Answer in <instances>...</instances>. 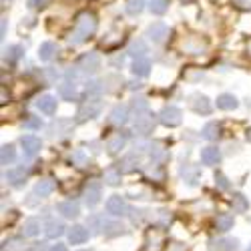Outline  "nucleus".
<instances>
[{"mask_svg": "<svg viewBox=\"0 0 251 251\" xmlns=\"http://www.w3.org/2000/svg\"><path fill=\"white\" fill-rule=\"evenodd\" d=\"M97 30V16L93 12H82L76 18V25H75V32L69 36V43L71 45H80L85 43L87 38H91Z\"/></svg>", "mask_w": 251, "mask_h": 251, "instance_id": "1", "label": "nucleus"}, {"mask_svg": "<svg viewBox=\"0 0 251 251\" xmlns=\"http://www.w3.org/2000/svg\"><path fill=\"white\" fill-rule=\"evenodd\" d=\"M102 111V102L100 99H87L82 100V104L76 111V123H87V121H93L100 115Z\"/></svg>", "mask_w": 251, "mask_h": 251, "instance_id": "2", "label": "nucleus"}, {"mask_svg": "<svg viewBox=\"0 0 251 251\" xmlns=\"http://www.w3.org/2000/svg\"><path fill=\"white\" fill-rule=\"evenodd\" d=\"M159 121H161V125H165V127L173 129V127H179L181 125L183 113L179 107H163L159 113Z\"/></svg>", "mask_w": 251, "mask_h": 251, "instance_id": "3", "label": "nucleus"}, {"mask_svg": "<svg viewBox=\"0 0 251 251\" xmlns=\"http://www.w3.org/2000/svg\"><path fill=\"white\" fill-rule=\"evenodd\" d=\"M78 71L82 75H95L100 69V56L97 52H87L78 58Z\"/></svg>", "mask_w": 251, "mask_h": 251, "instance_id": "4", "label": "nucleus"}, {"mask_svg": "<svg viewBox=\"0 0 251 251\" xmlns=\"http://www.w3.org/2000/svg\"><path fill=\"white\" fill-rule=\"evenodd\" d=\"M133 131L139 137H149L155 131V115L147 113V115H143V117H137L135 119V125H133Z\"/></svg>", "mask_w": 251, "mask_h": 251, "instance_id": "5", "label": "nucleus"}, {"mask_svg": "<svg viewBox=\"0 0 251 251\" xmlns=\"http://www.w3.org/2000/svg\"><path fill=\"white\" fill-rule=\"evenodd\" d=\"M102 197V183L100 181H89L85 187V203L87 207H95L100 203Z\"/></svg>", "mask_w": 251, "mask_h": 251, "instance_id": "6", "label": "nucleus"}, {"mask_svg": "<svg viewBox=\"0 0 251 251\" xmlns=\"http://www.w3.org/2000/svg\"><path fill=\"white\" fill-rule=\"evenodd\" d=\"M20 145H23L25 157H28V159L36 157L40 153V149H43V141H40L38 137H34V135H25L23 139H20Z\"/></svg>", "mask_w": 251, "mask_h": 251, "instance_id": "7", "label": "nucleus"}, {"mask_svg": "<svg viewBox=\"0 0 251 251\" xmlns=\"http://www.w3.org/2000/svg\"><path fill=\"white\" fill-rule=\"evenodd\" d=\"M4 179L12 187H25V183L28 179V169H26V167H12V169L6 171Z\"/></svg>", "mask_w": 251, "mask_h": 251, "instance_id": "8", "label": "nucleus"}, {"mask_svg": "<svg viewBox=\"0 0 251 251\" xmlns=\"http://www.w3.org/2000/svg\"><path fill=\"white\" fill-rule=\"evenodd\" d=\"M167 34H169V26H167L165 23H161V20L149 25V28H147V36H149L151 43H155V45H161L163 40L167 38Z\"/></svg>", "mask_w": 251, "mask_h": 251, "instance_id": "9", "label": "nucleus"}, {"mask_svg": "<svg viewBox=\"0 0 251 251\" xmlns=\"http://www.w3.org/2000/svg\"><path fill=\"white\" fill-rule=\"evenodd\" d=\"M107 211L113 215V217H121V215H127L129 207H127V201L121 195H111L109 201H107Z\"/></svg>", "mask_w": 251, "mask_h": 251, "instance_id": "10", "label": "nucleus"}, {"mask_svg": "<svg viewBox=\"0 0 251 251\" xmlns=\"http://www.w3.org/2000/svg\"><path fill=\"white\" fill-rule=\"evenodd\" d=\"M127 139H129V133L127 131H121L117 135H113L109 141H107V153L109 155H119L123 149H125V145H127Z\"/></svg>", "mask_w": 251, "mask_h": 251, "instance_id": "11", "label": "nucleus"}, {"mask_svg": "<svg viewBox=\"0 0 251 251\" xmlns=\"http://www.w3.org/2000/svg\"><path fill=\"white\" fill-rule=\"evenodd\" d=\"M191 109L197 113V115H209L213 111V104H211V100H209L205 95H191Z\"/></svg>", "mask_w": 251, "mask_h": 251, "instance_id": "12", "label": "nucleus"}, {"mask_svg": "<svg viewBox=\"0 0 251 251\" xmlns=\"http://www.w3.org/2000/svg\"><path fill=\"white\" fill-rule=\"evenodd\" d=\"M209 249L211 251H239V241L237 239H229V237L211 239L209 241Z\"/></svg>", "mask_w": 251, "mask_h": 251, "instance_id": "13", "label": "nucleus"}, {"mask_svg": "<svg viewBox=\"0 0 251 251\" xmlns=\"http://www.w3.org/2000/svg\"><path fill=\"white\" fill-rule=\"evenodd\" d=\"M56 107H58V102H56V97H52V95H43L36 100V109L45 115H54Z\"/></svg>", "mask_w": 251, "mask_h": 251, "instance_id": "14", "label": "nucleus"}, {"mask_svg": "<svg viewBox=\"0 0 251 251\" xmlns=\"http://www.w3.org/2000/svg\"><path fill=\"white\" fill-rule=\"evenodd\" d=\"M67 235H69V241L73 245H80V243L89 241V229L82 227V225H73L67 231Z\"/></svg>", "mask_w": 251, "mask_h": 251, "instance_id": "15", "label": "nucleus"}, {"mask_svg": "<svg viewBox=\"0 0 251 251\" xmlns=\"http://www.w3.org/2000/svg\"><path fill=\"white\" fill-rule=\"evenodd\" d=\"M179 173H181V177L185 179L187 185H197V181L201 179V169L197 165H183Z\"/></svg>", "mask_w": 251, "mask_h": 251, "instance_id": "16", "label": "nucleus"}, {"mask_svg": "<svg viewBox=\"0 0 251 251\" xmlns=\"http://www.w3.org/2000/svg\"><path fill=\"white\" fill-rule=\"evenodd\" d=\"M201 161L203 165H219L221 161V151L217 147H213V145H209V147H203L201 149Z\"/></svg>", "mask_w": 251, "mask_h": 251, "instance_id": "17", "label": "nucleus"}, {"mask_svg": "<svg viewBox=\"0 0 251 251\" xmlns=\"http://www.w3.org/2000/svg\"><path fill=\"white\" fill-rule=\"evenodd\" d=\"M58 213L67 219H76L80 215V207L76 201H62L58 203Z\"/></svg>", "mask_w": 251, "mask_h": 251, "instance_id": "18", "label": "nucleus"}, {"mask_svg": "<svg viewBox=\"0 0 251 251\" xmlns=\"http://www.w3.org/2000/svg\"><path fill=\"white\" fill-rule=\"evenodd\" d=\"M65 229L67 227L60 219H49L47 225H45V233H47L49 239H56V237H60L62 233H65Z\"/></svg>", "mask_w": 251, "mask_h": 251, "instance_id": "19", "label": "nucleus"}, {"mask_svg": "<svg viewBox=\"0 0 251 251\" xmlns=\"http://www.w3.org/2000/svg\"><path fill=\"white\" fill-rule=\"evenodd\" d=\"M109 121L113 125H125L129 121V107H125V104H117V107L111 111V115H109Z\"/></svg>", "mask_w": 251, "mask_h": 251, "instance_id": "20", "label": "nucleus"}, {"mask_svg": "<svg viewBox=\"0 0 251 251\" xmlns=\"http://www.w3.org/2000/svg\"><path fill=\"white\" fill-rule=\"evenodd\" d=\"M58 95L62 97V100H76V97H78V91H76V82H71V80H67V82H62V85L58 87Z\"/></svg>", "mask_w": 251, "mask_h": 251, "instance_id": "21", "label": "nucleus"}, {"mask_svg": "<svg viewBox=\"0 0 251 251\" xmlns=\"http://www.w3.org/2000/svg\"><path fill=\"white\" fill-rule=\"evenodd\" d=\"M131 71H133V75H135V76H147V75L151 73V60H149L147 56H145V58H137V60H133Z\"/></svg>", "mask_w": 251, "mask_h": 251, "instance_id": "22", "label": "nucleus"}, {"mask_svg": "<svg viewBox=\"0 0 251 251\" xmlns=\"http://www.w3.org/2000/svg\"><path fill=\"white\" fill-rule=\"evenodd\" d=\"M54 189H56V183H54L52 179H43V181L36 183L34 195H38V197H49V195H52Z\"/></svg>", "mask_w": 251, "mask_h": 251, "instance_id": "23", "label": "nucleus"}, {"mask_svg": "<svg viewBox=\"0 0 251 251\" xmlns=\"http://www.w3.org/2000/svg\"><path fill=\"white\" fill-rule=\"evenodd\" d=\"M221 125L219 123H207L205 127H203V131H201V137L203 139H207V141H217L219 137H221Z\"/></svg>", "mask_w": 251, "mask_h": 251, "instance_id": "24", "label": "nucleus"}, {"mask_svg": "<svg viewBox=\"0 0 251 251\" xmlns=\"http://www.w3.org/2000/svg\"><path fill=\"white\" fill-rule=\"evenodd\" d=\"M237 104H239L237 99L229 93H223L217 97V109H221V111H233V109H237Z\"/></svg>", "mask_w": 251, "mask_h": 251, "instance_id": "25", "label": "nucleus"}, {"mask_svg": "<svg viewBox=\"0 0 251 251\" xmlns=\"http://www.w3.org/2000/svg\"><path fill=\"white\" fill-rule=\"evenodd\" d=\"M69 125H73V123L67 121V119H56V121H52L50 127H49V135H50L52 139H54V137H67L69 133L62 131V127H69Z\"/></svg>", "mask_w": 251, "mask_h": 251, "instance_id": "26", "label": "nucleus"}, {"mask_svg": "<svg viewBox=\"0 0 251 251\" xmlns=\"http://www.w3.org/2000/svg\"><path fill=\"white\" fill-rule=\"evenodd\" d=\"M56 54H58V47H56L54 43H50V40L43 43V45H40V49H38V58H40V60H50V58H54Z\"/></svg>", "mask_w": 251, "mask_h": 251, "instance_id": "27", "label": "nucleus"}, {"mask_svg": "<svg viewBox=\"0 0 251 251\" xmlns=\"http://www.w3.org/2000/svg\"><path fill=\"white\" fill-rule=\"evenodd\" d=\"M25 54V49L20 45H10L6 50H4V60L8 62V65H14V62H18L20 58H23Z\"/></svg>", "mask_w": 251, "mask_h": 251, "instance_id": "28", "label": "nucleus"}, {"mask_svg": "<svg viewBox=\"0 0 251 251\" xmlns=\"http://www.w3.org/2000/svg\"><path fill=\"white\" fill-rule=\"evenodd\" d=\"M139 167V155H137V151L135 153H131V155H127L123 161H121V165H119V169L123 171V173H131V171H135Z\"/></svg>", "mask_w": 251, "mask_h": 251, "instance_id": "29", "label": "nucleus"}, {"mask_svg": "<svg viewBox=\"0 0 251 251\" xmlns=\"http://www.w3.org/2000/svg\"><path fill=\"white\" fill-rule=\"evenodd\" d=\"M233 217L229 215V213H219L217 217H215V229L217 231H221V233H225V231H229V229L233 227Z\"/></svg>", "mask_w": 251, "mask_h": 251, "instance_id": "30", "label": "nucleus"}, {"mask_svg": "<svg viewBox=\"0 0 251 251\" xmlns=\"http://www.w3.org/2000/svg\"><path fill=\"white\" fill-rule=\"evenodd\" d=\"M147 153H149V157L153 159V161H165L167 159V149L163 147L161 143H151V145H147Z\"/></svg>", "mask_w": 251, "mask_h": 251, "instance_id": "31", "label": "nucleus"}, {"mask_svg": "<svg viewBox=\"0 0 251 251\" xmlns=\"http://www.w3.org/2000/svg\"><path fill=\"white\" fill-rule=\"evenodd\" d=\"M102 233L107 237H115V235H121V233H127V227L121 225L119 221H107V223H104Z\"/></svg>", "mask_w": 251, "mask_h": 251, "instance_id": "32", "label": "nucleus"}, {"mask_svg": "<svg viewBox=\"0 0 251 251\" xmlns=\"http://www.w3.org/2000/svg\"><path fill=\"white\" fill-rule=\"evenodd\" d=\"M131 111H133L137 117L147 115V113H149V100L145 99V97H137V99H133V102H131Z\"/></svg>", "mask_w": 251, "mask_h": 251, "instance_id": "33", "label": "nucleus"}, {"mask_svg": "<svg viewBox=\"0 0 251 251\" xmlns=\"http://www.w3.org/2000/svg\"><path fill=\"white\" fill-rule=\"evenodd\" d=\"M231 207H233V211L235 213H245L247 209H249V201L243 193H233L231 197Z\"/></svg>", "mask_w": 251, "mask_h": 251, "instance_id": "34", "label": "nucleus"}, {"mask_svg": "<svg viewBox=\"0 0 251 251\" xmlns=\"http://www.w3.org/2000/svg\"><path fill=\"white\" fill-rule=\"evenodd\" d=\"M16 159V151H14V145H4L2 149H0V165H12Z\"/></svg>", "mask_w": 251, "mask_h": 251, "instance_id": "35", "label": "nucleus"}, {"mask_svg": "<svg viewBox=\"0 0 251 251\" xmlns=\"http://www.w3.org/2000/svg\"><path fill=\"white\" fill-rule=\"evenodd\" d=\"M23 231H25V237H36V235H40V221L36 217L26 219Z\"/></svg>", "mask_w": 251, "mask_h": 251, "instance_id": "36", "label": "nucleus"}, {"mask_svg": "<svg viewBox=\"0 0 251 251\" xmlns=\"http://www.w3.org/2000/svg\"><path fill=\"white\" fill-rule=\"evenodd\" d=\"M102 91H104V85L100 80H91V82H87L85 95H87V99H100Z\"/></svg>", "mask_w": 251, "mask_h": 251, "instance_id": "37", "label": "nucleus"}, {"mask_svg": "<svg viewBox=\"0 0 251 251\" xmlns=\"http://www.w3.org/2000/svg\"><path fill=\"white\" fill-rule=\"evenodd\" d=\"M121 169L119 167H109V169H104V183L111 185V187H117L121 183Z\"/></svg>", "mask_w": 251, "mask_h": 251, "instance_id": "38", "label": "nucleus"}, {"mask_svg": "<svg viewBox=\"0 0 251 251\" xmlns=\"http://www.w3.org/2000/svg\"><path fill=\"white\" fill-rule=\"evenodd\" d=\"M26 249V241L23 237H10L2 243V251H23Z\"/></svg>", "mask_w": 251, "mask_h": 251, "instance_id": "39", "label": "nucleus"}, {"mask_svg": "<svg viewBox=\"0 0 251 251\" xmlns=\"http://www.w3.org/2000/svg\"><path fill=\"white\" fill-rule=\"evenodd\" d=\"M149 50H147V45L143 43V40L139 38V40H135V43L131 45V49H129V54L137 60V58H145V54H147Z\"/></svg>", "mask_w": 251, "mask_h": 251, "instance_id": "40", "label": "nucleus"}, {"mask_svg": "<svg viewBox=\"0 0 251 251\" xmlns=\"http://www.w3.org/2000/svg\"><path fill=\"white\" fill-rule=\"evenodd\" d=\"M169 8V0H149V10L153 14H165Z\"/></svg>", "mask_w": 251, "mask_h": 251, "instance_id": "41", "label": "nucleus"}, {"mask_svg": "<svg viewBox=\"0 0 251 251\" xmlns=\"http://www.w3.org/2000/svg\"><path fill=\"white\" fill-rule=\"evenodd\" d=\"M71 163L76 165V167H85L89 163V157H87V153L82 149H76V151L71 153Z\"/></svg>", "mask_w": 251, "mask_h": 251, "instance_id": "42", "label": "nucleus"}, {"mask_svg": "<svg viewBox=\"0 0 251 251\" xmlns=\"http://www.w3.org/2000/svg\"><path fill=\"white\" fill-rule=\"evenodd\" d=\"M104 223H107V219H104L102 215H91L89 217V227L95 229V233H102Z\"/></svg>", "mask_w": 251, "mask_h": 251, "instance_id": "43", "label": "nucleus"}, {"mask_svg": "<svg viewBox=\"0 0 251 251\" xmlns=\"http://www.w3.org/2000/svg\"><path fill=\"white\" fill-rule=\"evenodd\" d=\"M143 8H145V0H127V12H129L131 16L141 14Z\"/></svg>", "mask_w": 251, "mask_h": 251, "instance_id": "44", "label": "nucleus"}, {"mask_svg": "<svg viewBox=\"0 0 251 251\" xmlns=\"http://www.w3.org/2000/svg\"><path fill=\"white\" fill-rule=\"evenodd\" d=\"M23 127L28 129V131H38L40 127H43V121H40V117H32V115H28V117L25 119V123H23Z\"/></svg>", "mask_w": 251, "mask_h": 251, "instance_id": "45", "label": "nucleus"}, {"mask_svg": "<svg viewBox=\"0 0 251 251\" xmlns=\"http://www.w3.org/2000/svg\"><path fill=\"white\" fill-rule=\"evenodd\" d=\"M215 181H217V185L221 187V189H229V181H227V177H225V175L215 173Z\"/></svg>", "mask_w": 251, "mask_h": 251, "instance_id": "46", "label": "nucleus"}, {"mask_svg": "<svg viewBox=\"0 0 251 251\" xmlns=\"http://www.w3.org/2000/svg\"><path fill=\"white\" fill-rule=\"evenodd\" d=\"M47 2H49V0H28V6L34 8V10H38V8H45Z\"/></svg>", "mask_w": 251, "mask_h": 251, "instance_id": "47", "label": "nucleus"}, {"mask_svg": "<svg viewBox=\"0 0 251 251\" xmlns=\"http://www.w3.org/2000/svg\"><path fill=\"white\" fill-rule=\"evenodd\" d=\"M58 78V73H54V71H47V80L49 82H54Z\"/></svg>", "mask_w": 251, "mask_h": 251, "instance_id": "48", "label": "nucleus"}, {"mask_svg": "<svg viewBox=\"0 0 251 251\" xmlns=\"http://www.w3.org/2000/svg\"><path fill=\"white\" fill-rule=\"evenodd\" d=\"M49 251H69V249H67V245H65V243H56V245H52Z\"/></svg>", "mask_w": 251, "mask_h": 251, "instance_id": "49", "label": "nucleus"}, {"mask_svg": "<svg viewBox=\"0 0 251 251\" xmlns=\"http://www.w3.org/2000/svg\"><path fill=\"white\" fill-rule=\"evenodd\" d=\"M6 36V18H2V25H0V38Z\"/></svg>", "mask_w": 251, "mask_h": 251, "instance_id": "50", "label": "nucleus"}, {"mask_svg": "<svg viewBox=\"0 0 251 251\" xmlns=\"http://www.w3.org/2000/svg\"><path fill=\"white\" fill-rule=\"evenodd\" d=\"M245 137H247V141H249V143H251V127H249V129H247V131H245Z\"/></svg>", "mask_w": 251, "mask_h": 251, "instance_id": "51", "label": "nucleus"}, {"mask_svg": "<svg viewBox=\"0 0 251 251\" xmlns=\"http://www.w3.org/2000/svg\"><path fill=\"white\" fill-rule=\"evenodd\" d=\"M80 251H93V249H80Z\"/></svg>", "mask_w": 251, "mask_h": 251, "instance_id": "52", "label": "nucleus"}, {"mask_svg": "<svg viewBox=\"0 0 251 251\" xmlns=\"http://www.w3.org/2000/svg\"><path fill=\"white\" fill-rule=\"evenodd\" d=\"M247 251H251V245H249V249H247Z\"/></svg>", "mask_w": 251, "mask_h": 251, "instance_id": "53", "label": "nucleus"}, {"mask_svg": "<svg viewBox=\"0 0 251 251\" xmlns=\"http://www.w3.org/2000/svg\"><path fill=\"white\" fill-rule=\"evenodd\" d=\"M2 2H6V0H2ZM8 2H10V0H8Z\"/></svg>", "mask_w": 251, "mask_h": 251, "instance_id": "54", "label": "nucleus"}]
</instances>
